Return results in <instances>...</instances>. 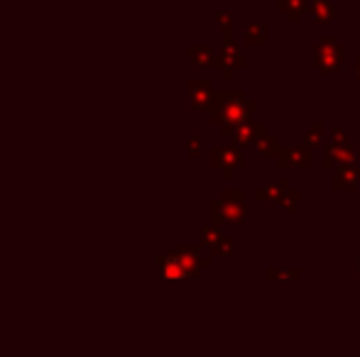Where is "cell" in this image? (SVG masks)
Returning <instances> with one entry per match:
<instances>
[{
  "instance_id": "obj_5",
  "label": "cell",
  "mask_w": 360,
  "mask_h": 357,
  "mask_svg": "<svg viewBox=\"0 0 360 357\" xmlns=\"http://www.w3.org/2000/svg\"><path fill=\"white\" fill-rule=\"evenodd\" d=\"M287 181H282V178H275L270 184L265 186V189H258V201H280L282 196L287 194Z\"/></svg>"
},
{
  "instance_id": "obj_13",
  "label": "cell",
  "mask_w": 360,
  "mask_h": 357,
  "mask_svg": "<svg viewBox=\"0 0 360 357\" xmlns=\"http://www.w3.org/2000/svg\"><path fill=\"white\" fill-rule=\"evenodd\" d=\"M321 135H324L321 125H314V128L309 130V135H306V145H319V142H321Z\"/></svg>"
},
{
  "instance_id": "obj_8",
  "label": "cell",
  "mask_w": 360,
  "mask_h": 357,
  "mask_svg": "<svg viewBox=\"0 0 360 357\" xmlns=\"http://www.w3.org/2000/svg\"><path fill=\"white\" fill-rule=\"evenodd\" d=\"M267 42V27H265L262 23H253L248 25V30H245V45L250 47H260Z\"/></svg>"
},
{
  "instance_id": "obj_3",
  "label": "cell",
  "mask_w": 360,
  "mask_h": 357,
  "mask_svg": "<svg viewBox=\"0 0 360 357\" xmlns=\"http://www.w3.org/2000/svg\"><path fill=\"white\" fill-rule=\"evenodd\" d=\"M353 162V147L346 142H333L324 154V167H333V164H348Z\"/></svg>"
},
{
  "instance_id": "obj_4",
  "label": "cell",
  "mask_w": 360,
  "mask_h": 357,
  "mask_svg": "<svg viewBox=\"0 0 360 357\" xmlns=\"http://www.w3.org/2000/svg\"><path fill=\"white\" fill-rule=\"evenodd\" d=\"M360 181V169H355L353 164H341V169L336 172V189H353Z\"/></svg>"
},
{
  "instance_id": "obj_9",
  "label": "cell",
  "mask_w": 360,
  "mask_h": 357,
  "mask_svg": "<svg viewBox=\"0 0 360 357\" xmlns=\"http://www.w3.org/2000/svg\"><path fill=\"white\" fill-rule=\"evenodd\" d=\"M277 150H280V142H277L272 135H265V137H258V140H255V152H258V157H272Z\"/></svg>"
},
{
  "instance_id": "obj_7",
  "label": "cell",
  "mask_w": 360,
  "mask_h": 357,
  "mask_svg": "<svg viewBox=\"0 0 360 357\" xmlns=\"http://www.w3.org/2000/svg\"><path fill=\"white\" fill-rule=\"evenodd\" d=\"M277 8H280L292 23H299L302 15H304V0H277Z\"/></svg>"
},
{
  "instance_id": "obj_12",
  "label": "cell",
  "mask_w": 360,
  "mask_h": 357,
  "mask_svg": "<svg viewBox=\"0 0 360 357\" xmlns=\"http://www.w3.org/2000/svg\"><path fill=\"white\" fill-rule=\"evenodd\" d=\"M267 277L270 279H284V277H289V279H299V272L297 269H267Z\"/></svg>"
},
{
  "instance_id": "obj_1",
  "label": "cell",
  "mask_w": 360,
  "mask_h": 357,
  "mask_svg": "<svg viewBox=\"0 0 360 357\" xmlns=\"http://www.w3.org/2000/svg\"><path fill=\"white\" fill-rule=\"evenodd\" d=\"M316 67L321 69L324 73H333L341 64H344V49L331 42V39H324L319 47H316Z\"/></svg>"
},
{
  "instance_id": "obj_10",
  "label": "cell",
  "mask_w": 360,
  "mask_h": 357,
  "mask_svg": "<svg viewBox=\"0 0 360 357\" xmlns=\"http://www.w3.org/2000/svg\"><path fill=\"white\" fill-rule=\"evenodd\" d=\"M309 8H311V17L319 20V23H326L328 17L333 15V5L328 3V0H314Z\"/></svg>"
},
{
  "instance_id": "obj_6",
  "label": "cell",
  "mask_w": 360,
  "mask_h": 357,
  "mask_svg": "<svg viewBox=\"0 0 360 357\" xmlns=\"http://www.w3.org/2000/svg\"><path fill=\"white\" fill-rule=\"evenodd\" d=\"M265 133V128L262 125H258V123H240V130H238V135H236V140H238V145H255V140H258L260 135Z\"/></svg>"
},
{
  "instance_id": "obj_15",
  "label": "cell",
  "mask_w": 360,
  "mask_h": 357,
  "mask_svg": "<svg viewBox=\"0 0 360 357\" xmlns=\"http://www.w3.org/2000/svg\"><path fill=\"white\" fill-rule=\"evenodd\" d=\"M355 78H358V86H360V62H358V67H355Z\"/></svg>"
},
{
  "instance_id": "obj_14",
  "label": "cell",
  "mask_w": 360,
  "mask_h": 357,
  "mask_svg": "<svg viewBox=\"0 0 360 357\" xmlns=\"http://www.w3.org/2000/svg\"><path fill=\"white\" fill-rule=\"evenodd\" d=\"M333 137H336V142H344V130H333Z\"/></svg>"
},
{
  "instance_id": "obj_16",
  "label": "cell",
  "mask_w": 360,
  "mask_h": 357,
  "mask_svg": "<svg viewBox=\"0 0 360 357\" xmlns=\"http://www.w3.org/2000/svg\"><path fill=\"white\" fill-rule=\"evenodd\" d=\"M355 272H358V277H360V260H358V264H355Z\"/></svg>"
},
{
  "instance_id": "obj_2",
  "label": "cell",
  "mask_w": 360,
  "mask_h": 357,
  "mask_svg": "<svg viewBox=\"0 0 360 357\" xmlns=\"http://www.w3.org/2000/svg\"><path fill=\"white\" fill-rule=\"evenodd\" d=\"M277 159L282 167H309V152L306 147H280L277 150Z\"/></svg>"
},
{
  "instance_id": "obj_11",
  "label": "cell",
  "mask_w": 360,
  "mask_h": 357,
  "mask_svg": "<svg viewBox=\"0 0 360 357\" xmlns=\"http://www.w3.org/2000/svg\"><path fill=\"white\" fill-rule=\"evenodd\" d=\"M277 203H280V206L284 208L287 213H294V211H297V206H299V194H294V191H292V194L282 196V198H280Z\"/></svg>"
}]
</instances>
